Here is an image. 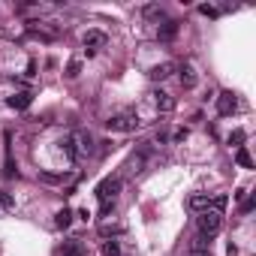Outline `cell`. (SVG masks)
Instances as JSON below:
<instances>
[{
    "mask_svg": "<svg viewBox=\"0 0 256 256\" xmlns=\"http://www.w3.org/2000/svg\"><path fill=\"white\" fill-rule=\"evenodd\" d=\"M217 112H220L223 118L235 115V112H238V97H235L232 91H223L220 97H217Z\"/></svg>",
    "mask_w": 256,
    "mask_h": 256,
    "instance_id": "cell-5",
    "label": "cell"
},
{
    "mask_svg": "<svg viewBox=\"0 0 256 256\" xmlns=\"http://www.w3.org/2000/svg\"><path fill=\"white\" fill-rule=\"evenodd\" d=\"M60 256H85V244H82L79 238H72V241H66V244H63Z\"/></svg>",
    "mask_w": 256,
    "mask_h": 256,
    "instance_id": "cell-14",
    "label": "cell"
},
{
    "mask_svg": "<svg viewBox=\"0 0 256 256\" xmlns=\"http://www.w3.org/2000/svg\"><path fill=\"white\" fill-rule=\"evenodd\" d=\"M100 232L108 238V235H118V232H121V226H100Z\"/></svg>",
    "mask_w": 256,
    "mask_h": 256,
    "instance_id": "cell-25",
    "label": "cell"
},
{
    "mask_svg": "<svg viewBox=\"0 0 256 256\" xmlns=\"http://www.w3.org/2000/svg\"><path fill=\"white\" fill-rule=\"evenodd\" d=\"M121 178H102L100 184H97V199L100 202H115L118 199V193H121Z\"/></svg>",
    "mask_w": 256,
    "mask_h": 256,
    "instance_id": "cell-3",
    "label": "cell"
},
{
    "mask_svg": "<svg viewBox=\"0 0 256 256\" xmlns=\"http://www.w3.org/2000/svg\"><path fill=\"white\" fill-rule=\"evenodd\" d=\"M69 223H72V211H69V208L57 211V217H54V226H57V229H66Z\"/></svg>",
    "mask_w": 256,
    "mask_h": 256,
    "instance_id": "cell-17",
    "label": "cell"
},
{
    "mask_svg": "<svg viewBox=\"0 0 256 256\" xmlns=\"http://www.w3.org/2000/svg\"><path fill=\"white\" fill-rule=\"evenodd\" d=\"M30 102H33V94H30V91H18V94H12V97L6 100V105H9V108H18V112H21V108H27Z\"/></svg>",
    "mask_w": 256,
    "mask_h": 256,
    "instance_id": "cell-11",
    "label": "cell"
},
{
    "mask_svg": "<svg viewBox=\"0 0 256 256\" xmlns=\"http://www.w3.org/2000/svg\"><path fill=\"white\" fill-rule=\"evenodd\" d=\"M241 142H244V130H235L229 136V145H235V148H241Z\"/></svg>",
    "mask_w": 256,
    "mask_h": 256,
    "instance_id": "cell-21",
    "label": "cell"
},
{
    "mask_svg": "<svg viewBox=\"0 0 256 256\" xmlns=\"http://www.w3.org/2000/svg\"><path fill=\"white\" fill-rule=\"evenodd\" d=\"M172 72H175V63H169V60H166V63H157V66L148 72V76H151V82H166Z\"/></svg>",
    "mask_w": 256,
    "mask_h": 256,
    "instance_id": "cell-12",
    "label": "cell"
},
{
    "mask_svg": "<svg viewBox=\"0 0 256 256\" xmlns=\"http://www.w3.org/2000/svg\"><path fill=\"white\" fill-rule=\"evenodd\" d=\"M105 43H108V36H105L102 30H88V33L82 36V46H85V51H88V54H94V51L105 49Z\"/></svg>",
    "mask_w": 256,
    "mask_h": 256,
    "instance_id": "cell-4",
    "label": "cell"
},
{
    "mask_svg": "<svg viewBox=\"0 0 256 256\" xmlns=\"http://www.w3.org/2000/svg\"><path fill=\"white\" fill-rule=\"evenodd\" d=\"M196 226H199V235H202V238H211V235L220 232L223 214H217V211H202V214L196 217Z\"/></svg>",
    "mask_w": 256,
    "mask_h": 256,
    "instance_id": "cell-1",
    "label": "cell"
},
{
    "mask_svg": "<svg viewBox=\"0 0 256 256\" xmlns=\"http://www.w3.org/2000/svg\"><path fill=\"white\" fill-rule=\"evenodd\" d=\"M181 85H184V91H193V88L199 85V76H196L193 63H184V66H181Z\"/></svg>",
    "mask_w": 256,
    "mask_h": 256,
    "instance_id": "cell-9",
    "label": "cell"
},
{
    "mask_svg": "<svg viewBox=\"0 0 256 256\" xmlns=\"http://www.w3.org/2000/svg\"><path fill=\"white\" fill-rule=\"evenodd\" d=\"M139 124H142V121H139L133 112H121V115H112V118L105 121V127L112 130V133H133Z\"/></svg>",
    "mask_w": 256,
    "mask_h": 256,
    "instance_id": "cell-2",
    "label": "cell"
},
{
    "mask_svg": "<svg viewBox=\"0 0 256 256\" xmlns=\"http://www.w3.org/2000/svg\"><path fill=\"white\" fill-rule=\"evenodd\" d=\"M102 256H121V244H118V241H112V238L102 241Z\"/></svg>",
    "mask_w": 256,
    "mask_h": 256,
    "instance_id": "cell-18",
    "label": "cell"
},
{
    "mask_svg": "<svg viewBox=\"0 0 256 256\" xmlns=\"http://www.w3.org/2000/svg\"><path fill=\"white\" fill-rule=\"evenodd\" d=\"M256 208V199H241V214H250Z\"/></svg>",
    "mask_w": 256,
    "mask_h": 256,
    "instance_id": "cell-23",
    "label": "cell"
},
{
    "mask_svg": "<svg viewBox=\"0 0 256 256\" xmlns=\"http://www.w3.org/2000/svg\"><path fill=\"white\" fill-rule=\"evenodd\" d=\"M79 72H82V63L79 60H69L66 63V79H79Z\"/></svg>",
    "mask_w": 256,
    "mask_h": 256,
    "instance_id": "cell-19",
    "label": "cell"
},
{
    "mask_svg": "<svg viewBox=\"0 0 256 256\" xmlns=\"http://www.w3.org/2000/svg\"><path fill=\"white\" fill-rule=\"evenodd\" d=\"M190 253H199V256H208V253H211V241H208V238H202V235H196V238L190 241Z\"/></svg>",
    "mask_w": 256,
    "mask_h": 256,
    "instance_id": "cell-13",
    "label": "cell"
},
{
    "mask_svg": "<svg viewBox=\"0 0 256 256\" xmlns=\"http://www.w3.org/2000/svg\"><path fill=\"white\" fill-rule=\"evenodd\" d=\"M142 163H145V160H142V157H133V160H130V166H127V169H130V172H133V175H136V172H142Z\"/></svg>",
    "mask_w": 256,
    "mask_h": 256,
    "instance_id": "cell-22",
    "label": "cell"
},
{
    "mask_svg": "<svg viewBox=\"0 0 256 256\" xmlns=\"http://www.w3.org/2000/svg\"><path fill=\"white\" fill-rule=\"evenodd\" d=\"M199 12H202L205 18H220V9L211 6V3H202V6H199Z\"/></svg>",
    "mask_w": 256,
    "mask_h": 256,
    "instance_id": "cell-20",
    "label": "cell"
},
{
    "mask_svg": "<svg viewBox=\"0 0 256 256\" xmlns=\"http://www.w3.org/2000/svg\"><path fill=\"white\" fill-rule=\"evenodd\" d=\"M235 163H238L241 169H253V160H250V151L244 148V145H241V148L235 151Z\"/></svg>",
    "mask_w": 256,
    "mask_h": 256,
    "instance_id": "cell-16",
    "label": "cell"
},
{
    "mask_svg": "<svg viewBox=\"0 0 256 256\" xmlns=\"http://www.w3.org/2000/svg\"><path fill=\"white\" fill-rule=\"evenodd\" d=\"M151 100H154V105H157V112H163V115L175 112V97H172V94H166V91H154Z\"/></svg>",
    "mask_w": 256,
    "mask_h": 256,
    "instance_id": "cell-6",
    "label": "cell"
},
{
    "mask_svg": "<svg viewBox=\"0 0 256 256\" xmlns=\"http://www.w3.org/2000/svg\"><path fill=\"white\" fill-rule=\"evenodd\" d=\"M142 15L148 18V21H154V24H160V21H166V6H160V3H145V6H142Z\"/></svg>",
    "mask_w": 256,
    "mask_h": 256,
    "instance_id": "cell-8",
    "label": "cell"
},
{
    "mask_svg": "<svg viewBox=\"0 0 256 256\" xmlns=\"http://www.w3.org/2000/svg\"><path fill=\"white\" fill-rule=\"evenodd\" d=\"M63 154H66L72 163L82 160V157H79V133H69V136L63 139Z\"/></svg>",
    "mask_w": 256,
    "mask_h": 256,
    "instance_id": "cell-10",
    "label": "cell"
},
{
    "mask_svg": "<svg viewBox=\"0 0 256 256\" xmlns=\"http://www.w3.org/2000/svg\"><path fill=\"white\" fill-rule=\"evenodd\" d=\"M190 208L193 211H211V196H205V193L190 196Z\"/></svg>",
    "mask_w": 256,
    "mask_h": 256,
    "instance_id": "cell-15",
    "label": "cell"
},
{
    "mask_svg": "<svg viewBox=\"0 0 256 256\" xmlns=\"http://www.w3.org/2000/svg\"><path fill=\"white\" fill-rule=\"evenodd\" d=\"M184 139H187V127H181V130L172 133V142H184Z\"/></svg>",
    "mask_w": 256,
    "mask_h": 256,
    "instance_id": "cell-24",
    "label": "cell"
},
{
    "mask_svg": "<svg viewBox=\"0 0 256 256\" xmlns=\"http://www.w3.org/2000/svg\"><path fill=\"white\" fill-rule=\"evenodd\" d=\"M175 36H178V21L166 18V21H163V24L157 27V40H160V43H172Z\"/></svg>",
    "mask_w": 256,
    "mask_h": 256,
    "instance_id": "cell-7",
    "label": "cell"
}]
</instances>
